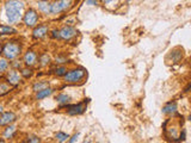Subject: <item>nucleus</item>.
<instances>
[{"label": "nucleus", "mask_w": 191, "mask_h": 143, "mask_svg": "<svg viewBox=\"0 0 191 143\" xmlns=\"http://www.w3.org/2000/svg\"><path fill=\"white\" fill-rule=\"evenodd\" d=\"M24 4L22 1H7L5 5V11L6 17L10 24H14L19 22L22 18V10H23Z\"/></svg>", "instance_id": "1"}, {"label": "nucleus", "mask_w": 191, "mask_h": 143, "mask_svg": "<svg viewBox=\"0 0 191 143\" xmlns=\"http://www.w3.org/2000/svg\"><path fill=\"white\" fill-rule=\"evenodd\" d=\"M20 51H22L20 44L17 42H13V41L7 42L4 45V48H2V54H4V56H5L6 60H14L17 56H19Z\"/></svg>", "instance_id": "2"}, {"label": "nucleus", "mask_w": 191, "mask_h": 143, "mask_svg": "<svg viewBox=\"0 0 191 143\" xmlns=\"http://www.w3.org/2000/svg\"><path fill=\"white\" fill-rule=\"evenodd\" d=\"M86 75V71L84 68H74V69H70L65 74V81L69 82V84H73V82H79L81 81L82 79L85 78Z\"/></svg>", "instance_id": "3"}, {"label": "nucleus", "mask_w": 191, "mask_h": 143, "mask_svg": "<svg viewBox=\"0 0 191 143\" xmlns=\"http://www.w3.org/2000/svg\"><path fill=\"white\" fill-rule=\"evenodd\" d=\"M38 18H40L38 12L35 9H29L23 17V20L27 28H36V25L38 23Z\"/></svg>", "instance_id": "4"}, {"label": "nucleus", "mask_w": 191, "mask_h": 143, "mask_svg": "<svg viewBox=\"0 0 191 143\" xmlns=\"http://www.w3.org/2000/svg\"><path fill=\"white\" fill-rule=\"evenodd\" d=\"M72 1L67 0H61V1H55L50 5V13L52 14H59L63 11H66L67 9L70 7Z\"/></svg>", "instance_id": "5"}, {"label": "nucleus", "mask_w": 191, "mask_h": 143, "mask_svg": "<svg viewBox=\"0 0 191 143\" xmlns=\"http://www.w3.org/2000/svg\"><path fill=\"white\" fill-rule=\"evenodd\" d=\"M86 104H87V101L78 103V104H74V105H69V106H67V113L69 116H79V114H82L86 111Z\"/></svg>", "instance_id": "6"}, {"label": "nucleus", "mask_w": 191, "mask_h": 143, "mask_svg": "<svg viewBox=\"0 0 191 143\" xmlns=\"http://www.w3.org/2000/svg\"><path fill=\"white\" fill-rule=\"evenodd\" d=\"M77 35H78V31L73 28V26H69V25L63 26V28L60 30V38L66 40V41L72 40V38L75 37Z\"/></svg>", "instance_id": "7"}, {"label": "nucleus", "mask_w": 191, "mask_h": 143, "mask_svg": "<svg viewBox=\"0 0 191 143\" xmlns=\"http://www.w3.org/2000/svg\"><path fill=\"white\" fill-rule=\"evenodd\" d=\"M17 119V116L12 111H7V112H2L0 114V125H10L11 123H13Z\"/></svg>", "instance_id": "8"}, {"label": "nucleus", "mask_w": 191, "mask_h": 143, "mask_svg": "<svg viewBox=\"0 0 191 143\" xmlns=\"http://www.w3.org/2000/svg\"><path fill=\"white\" fill-rule=\"evenodd\" d=\"M48 32H49V29H48L47 25H38V26H36V28L34 29L32 36H34V38H36V40H41V38L47 36Z\"/></svg>", "instance_id": "9"}, {"label": "nucleus", "mask_w": 191, "mask_h": 143, "mask_svg": "<svg viewBox=\"0 0 191 143\" xmlns=\"http://www.w3.org/2000/svg\"><path fill=\"white\" fill-rule=\"evenodd\" d=\"M36 62H37V54L32 50L27 51L24 55V63L27 65V67H29V68L32 67L34 65H36Z\"/></svg>", "instance_id": "10"}, {"label": "nucleus", "mask_w": 191, "mask_h": 143, "mask_svg": "<svg viewBox=\"0 0 191 143\" xmlns=\"http://www.w3.org/2000/svg\"><path fill=\"white\" fill-rule=\"evenodd\" d=\"M7 81H9L10 85L12 86L18 85L20 82V75H19V73L16 71H10L7 73Z\"/></svg>", "instance_id": "11"}, {"label": "nucleus", "mask_w": 191, "mask_h": 143, "mask_svg": "<svg viewBox=\"0 0 191 143\" xmlns=\"http://www.w3.org/2000/svg\"><path fill=\"white\" fill-rule=\"evenodd\" d=\"M161 111L165 114H173L177 111V103L176 101H168V103H166Z\"/></svg>", "instance_id": "12"}, {"label": "nucleus", "mask_w": 191, "mask_h": 143, "mask_svg": "<svg viewBox=\"0 0 191 143\" xmlns=\"http://www.w3.org/2000/svg\"><path fill=\"white\" fill-rule=\"evenodd\" d=\"M53 92H54V89H53V88L47 87V88H44V89H42V91H40V92H37V93H36V99L41 100V99H44V98H48L49 96H52V94H53Z\"/></svg>", "instance_id": "13"}, {"label": "nucleus", "mask_w": 191, "mask_h": 143, "mask_svg": "<svg viewBox=\"0 0 191 143\" xmlns=\"http://www.w3.org/2000/svg\"><path fill=\"white\" fill-rule=\"evenodd\" d=\"M55 100H56L57 104H60L61 106H65V105H67L69 101L72 100V98H70L69 96H67V94H65V93H60V94L56 96Z\"/></svg>", "instance_id": "14"}, {"label": "nucleus", "mask_w": 191, "mask_h": 143, "mask_svg": "<svg viewBox=\"0 0 191 143\" xmlns=\"http://www.w3.org/2000/svg\"><path fill=\"white\" fill-rule=\"evenodd\" d=\"M38 9H40V11H42L43 13L48 14L50 13V2H48V1H38Z\"/></svg>", "instance_id": "15"}, {"label": "nucleus", "mask_w": 191, "mask_h": 143, "mask_svg": "<svg viewBox=\"0 0 191 143\" xmlns=\"http://www.w3.org/2000/svg\"><path fill=\"white\" fill-rule=\"evenodd\" d=\"M13 33H17V30L12 26L0 25V35H13Z\"/></svg>", "instance_id": "16"}, {"label": "nucleus", "mask_w": 191, "mask_h": 143, "mask_svg": "<svg viewBox=\"0 0 191 143\" xmlns=\"http://www.w3.org/2000/svg\"><path fill=\"white\" fill-rule=\"evenodd\" d=\"M49 86V82L48 81H37V82H35L34 86H32V89L37 93V92H40L42 89H44V88H47Z\"/></svg>", "instance_id": "17"}, {"label": "nucleus", "mask_w": 191, "mask_h": 143, "mask_svg": "<svg viewBox=\"0 0 191 143\" xmlns=\"http://www.w3.org/2000/svg\"><path fill=\"white\" fill-rule=\"evenodd\" d=\"M16 127L14 125H9L7 128L5 129V131H4V138H11L12 136L14 135V132H16Z\"/></svg>", "instance_id": "18"}, {"label": "nucleus", "mask_w": 191, "mask_h": 143, "mask_svg": "<svg viewBox=\"0 0 191 143\" xmlns=\"http://www.w3.org/2000/svg\"><path fill=\"white\" fill-rule=\"evenodd\" d=\"M55 137H56V140L60 143H63L69 138V135L66 134V132H63V131H57L56 135H55Z\"/></svg>", "instance_id": "19"}, {"label": "nucleus", "mask_w": 191, "mask_h": 143, "mask_svg": "<svg viewBox=\"0 0 191 143\" xmlns=\"http://www.w3.org/2000/svg\"><path fill=\"white\" fill-rule=\"evenodd\" d=\"M55 75H57V76H65V74L67 73V68L65 67V66H57L56 68L53 69Z\"/></svg>", "instance_id": "20"}, {"label": "nucleus", "mask_w": 191, "mask_h": 143, "mask_svg": "<svg viewBox=\"0 0 191 143\" xmlns=\"http://www.w3.org/2000/svg\"><path fill=\"white\" fill-rule=\"evenodd\" d=\"M50 63V56L48 55V54H42L41 56H40V65H41L42 67H45V66H48Z\"/></svg>", "instance_id": "21"}, {"label": "nucleus", "mask_w": 191, "mask_h": 143, "mask_svg": "<svg viewBox=\"0 0 191 143\" xmlns=\"http://www.w3.org/2000/svg\"><path fill=\"white\" fill-rule=\"evenodd\" d=\"M9 68V62L6 58H0V74L5 73L6 69Z\"/></svg>", "instance_id": "22"}, {"label": "nucleus", "mask_w": 191, "mask_h": 143, "mask_svg": "<svg viewBox=\"0 0 191 143\" xmlns=\"http://www.w3.org/2000/svg\"><path fill=\"white\" fill-rule=\"evenodd\" d=\"M20 74H22L24 78H30V76L32 75V69H31V68H29V67H27V68H23V69L20 71Z\"/></svg>", "instance_id": "23"}, {"label": "nucleus", "mask_w": 191, "mask_h": 143, "mask_svg": "<svg viewBox=\"0 0 191 143\" xmlns=\"http://www.w3.org/2000/svg\"><path fill=\"white\" fill-rule=\"evenodd\" d=\"M9 91H10V86L6 85V84H4V82H1V84H0V96L6 94Z\"/></svg>", "instance_id": "24"}, {"label": "nucleus", "mask_w": 191, "mask_h": 143, "mask_svg": "<svg viewBox=\"0 0 191 143\" xmlns=\"http://www.w3.org/2000/svg\"><path fill=\"white\" fill-rule=\"evenodd\" d=\"M27 143H40V137L36 135L27 136Z\"/></svg>", "instance_id": "25"}, {"label": "nucleus", "mask_w": 191, "mask_h": 143, "mask_svg": "<svg viewBox=\"0 0 191 143\" xmlns=\"http://www.w3.org/2000/svg\"><path fill=\"white\" fill-rule=\"evenodd\" d=\"M55 61H56V63H66L67 62V58L63 56H56Z\"/></svg>", "instance_id": "26"}, {"label": "nucleus", "mask_w": 191, "mask_h": 143, "mask_svg": "<svg viewBox=\"0 0 191 143\" xmlns=\"http://www.w3.org/2000/svg\"><path fill=\"white\" fill-rule=\"evenodd\" d=\"M52 37H53V38H60V30L54 29V30L52 31Z\"/></svg>", "instance_id": "27"}, {"label": "nucleus", "mask_w": 191, "mask_h": 143, "mask_svg": "<svg viewBox=\"0 0 191 143\" xmlns=\"http://www.w3.org/2000/svg\"><path fill=\"white\" fill-rule=\"evenodd\" d=\"M78 137H79V132H77V134H74L72 137H70V140H69V143H74L77 140H78Z\"/></svg>", "instance_id": "28"}, {"label": "nucleus", "mask_w": 191, "mask_h": 143, "mask_svg": "<svg viewBox=\"0 0 191 143\" xmlns=\"http://www.w3.org/2000/svg\"><path fill=\"white\" fill-rule=\"evenodd\" d=\"M86 4H88V5H97V1H86Z\"/></svg>", "instance_id": "29"}, {"label": "nucleus", "mask_w": 191, "mask_h": 143, "mask_svg": "<svg viewBox=\"0 0 191 143\" xmlns=\"http://www.w3.org/2000/svg\"><path fill=\"white\" fill-rule=\"evenodd\" d=\"M14 67H20V63H13Z\"/></svg>", "instance_id": "30"}, {"label": "nucleus", "mask_w": 191, "mask_h": 143, "mask_svg": "<svg viewBox=\"0 0 191 143\" xmlns=\"http://www.w3.org/2000/svg\"><path fill=\"white\" fill-rule=\"evenodd\" d=\"M2 113V106H1V105H0V114Z\"/></svg>", "instance_id": "31"}, {"label": "nucleus", "mask_w": 191, "mask_h": 143, "mask_svg": "<svg viewBox=\"0 0 191 143\" xmlns=\"http://www.w3.org/2000/svg\"><path fill=\"white\" fill-rule=\"evenodd\" d=\"M82 143H90V142H88V140H85V141H84Z\"/></svg>", "instance_id": "32"}, {"label": "nucleus", "mask_w": 191, "mask_h": 143, "mask_svg": "<svg viewBox=\"0 0 191 143\" xmlns=\"http://www.w3.org/2000/svg\"><path fill=\"white\" fill-rule=\"evenodd\" d=\"M0 143H5V141L4 140H0Z\"/></svg>", "instance_id": "33"}, {"label": "nucleus", "mask_w": 191, "mask_h": 143, "mask_svg": "<svg viewBox=\"0 0 191 143\" xmlns=\"http://www.w3.org/2000/svg\"><path fill=\"white\" fill-rule=\"evenodd\" d=\"M1 51H2V49H1V47H0V53H1Z\"/></svg>", "instance_id": "34"}]
</instances>
